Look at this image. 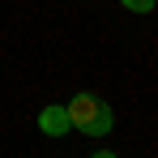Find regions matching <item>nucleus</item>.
Instances as JSON below:
<instances>
[{
	"instance_id": "1",
	"label": "nucleus",
	"mask_w": 158,
	"mask_h": 158,
	"mask_svg": "<svg viewBox=\"0 0 158 158\" xmlns=\"http://www.w3.org/2000/svg\"><path fill=\"white\" fill-rule=\"evenodd\" d=\"M64 107H69V124L81 128L85 137H107L111 132V107L98 94H73Z\"/></svg>"
},
{
	"instance_id": "2",
	"label": "nucleus",
	"mask_w": 158,
	"mask_h": 158,
	"mask_svg": "<svg viewBox=\"0 0 158 158\" xmlns=\"http://www.w3.org/2000/svg\"><path fill=\"white\" fill-rule=\"evenodd\" d=\"M39 128L47 132V137H64V132L73 128V124H69V107H60V103L43 107V111H39Z\"/></svg>"
},
{
	"instance_id": "3",
	"label": "nucleus",
	"mask_w": 158,
	"mask_h": 158,
	"mask_svg": "<svg viewBox=\"0 0 158 158\" xmlns=\"http://www.w3.org/2000/svg\"><path fill=\"white\" fill-rule=\"evenodd\" d=\"M124 9H132V13H154V4L158 0H120Z\"/></svg>"
}]
</instances>
